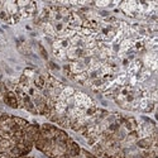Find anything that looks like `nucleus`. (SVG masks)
Returning a JSON list of instances; mask_svg holds the SVG:
<instances>
[{"label": "nucleus", "instance_id": "f257e3e1", "mask_svg": "<svg viewBox=\"0 0 158 158\" xmlns=\"http://www.w3.org/2000/svg\"><path fill=\"white\" fill-rule=\"evenodd\" d=\"M80 152H81V147L77 144V142H75L72 138H69V140L66 142V154L75 158L80 156Z\"/></svg>", "mask_w": 158, "mask_h": 158}, {"label": "nucleus", "instance_id": "f03ea898", "mask_svg": "<svg viewBox=\"0 0 158 158\" xmlns=\"http://www.w3.org/2000/svg\"><path fill=\"white\" fill-rule=\"evenodd\" d=\"M3 102L11 109H18V106H19V100H18L14 91H8L3 98Z\"/></svg>", "mask_w": 158, "mask_h": 158}, {"label": "nucleus", "instance_id": "7ed1b4c3", "mask_svg": "<svg viewBox=\"0 0 158 158\" xmlns=\"http://www.w3.org/2000/svg\"><path fill=\"white\" fill-rule=\"evenodd\" d=\"M153 143H154V142H153V139H152L151 137H143V138H139V139L135 142L134 146H135L138 149L144 151V149H149V148L152 147Z\"/></svg>", "mask_w": 158, "mask_h": 158}, {"label": "nucleus", "instance_id": "20e7f679", "mask_svg": "<svg viewBox=\"0 0 158 158\" xmlns=\"http://www.w3.org/2000/svg\"><path fill=\"white\" fill-rule=\"evenodd\" d=\"M70 124H71V119L69 116H66L64 114L61 115V118L58 119L57 122V125H60L62 129H69L70 128Z\"/></svg>", "mask_w": 158, "mask_h": 158}, {"label": "nucleus", "instance_id": "39448f33", "mask_svg": "<svg viewBox=\"0 0 158 158\" xmlns=\"http://www.w3.org/2000/svg\"><path fill=\"white\" fill-rule=\"evenodd\" d=\"M37 49H38V52H39V55H41V57H42L43 60L48 61V53H47V51H46V48L43 47L42 43L37 42Z\"/></svg>", "mask_w": 158, "mask_h": 158}, {"label": "nucleus", "instance_id": "423d86ee", "mask_svg": "<svg viewBox=\"0 0 158 158\" xmlns=\"http://www.w3.org/2000/svg\"><path fill=\"white\" fill-rule=\"evenodd\" d=\"M75 89L73 87H71V86H64V89L62 90V95L67 99V98H71V96H73L75 95Z\"/></svg>", "mask_w": 158, "mask_h": 158}, {"label": "nucleus", "instance_id": "0eeeda50", "mask_svg": "<svg viewBox=\"0 0 158 158\" xmlns=\"http://www.w3.org/2000/svg\"><path fill=\"white\" fill-rule=\"evenodd\" d=\"M14 122H15V124H18L22 129H25V128L29 125L28 120H25V119H23V118H19V116H14Z\"/></svg>", "mask_w": 158, "mask_h": 158}, {"label": "nucleus", "instance_id": "6e6552de", "mask_svg": "<svg viewBox=\"0 0 158 158\" xmlns=\"http://www.w3.org/2000/svg\"><path fill=\"white\" fill-rule=\"evenodd\" d=\"M23 75H24V76H27L28 78H31V80H33L34 76H35V71H34L33 69H24Z\"/></svg>", "mask_w": 158, "mask_h": 158}, {"label": "nucleus", "instance_id": "1a4fd4ad", "mask_svg": "<svg viewBox=\"0 0 158 158\" xmlns=\"http://www.w3.org/2000/svg\"><path fill=\"white\" fill-rule=\"evenodd\" d=\"M20 19H22L20 13H17V14H14V15L10 17V23H9V24H17V23H19Z\"/></svg>", "mask_w": 158, "mask_h": 158}, {"label": "nucleus", "instance_id": "9d476101", "mask_svg": "<svg viewBox=\"0 0 158 158\" xmlns=\"http://www.w3.org/2000/svg\"><path fill=\"white\" fill-rule=\"evenodd\" d=\"M48 69L51 70V71H60L61 70V67L56 63V62H53V61H48Z\"/></svg>", "mask_w": 158, "mask_h": 158}, {"label": "nucleus", "instance_id": "9b49d317", "mask_svg": "<svg viewBox=\"0 0 158 158\" xmlns=\"http://www.w3.org/2000/svg\"><path fill=\"white\" fill-rule=\"evenodd\" d=\"M98 14H99L100 17H105V18L110 17V13H109L108 10H99V13H98Z\"/></svg>", "mask_w": 158, "mask_h": 158}, {"label": "nucleus", "instance_id": "f8f14e48", "mask_svg": "<svg viewBox=\"0 0 158 158\" xmlns=\"http://www.w3.org/2000/svg\"><path fill=\"white\" fill-rule=\"evenodd\" d=\"M129 64H130V61L127 57L122 60V66H123V67H129Z\"/></svg>", "mask_w": 158, "mask_h": 158}, {"label": "nucleus", "instance_id": "ddd939ff", "mask_svg": "<svg viewBox=\"0 0 158 158\" xmlns=\"http://www.w3.org/2000/svg\"><path fill=\"white\" fill-rule=\"evenodd\" d=\"M4 70H5V72H6L8 75H13V70L9 67L8 64H5V63H4Z\"/></svg>", "mask_w": 158, "mask_h": 158}, {"label": "nucleus", "instance_id": "4468645a", "mask_svg": "<svg viewBox=\"0 0 158 158\" xmlns=\"http://www.w3.org/2000/svg\"><path fill=\"white\" fill-rule=\"evenodd\" d=\"M101 102H102V105H104V106H106V105H108V102H106V101H104V100H102Z\"/></svg>", "mask_w": 158, "mask_h": 158}]
</instances>
